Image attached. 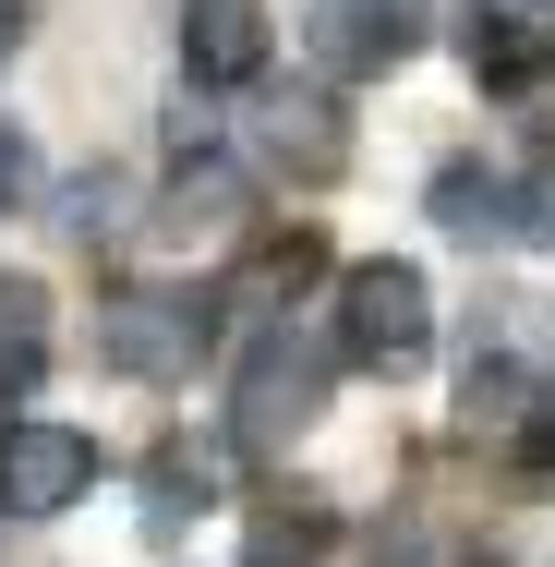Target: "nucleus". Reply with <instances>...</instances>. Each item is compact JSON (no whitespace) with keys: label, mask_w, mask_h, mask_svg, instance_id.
I'll use <instances>...</instances> for the list:
<instances>
[{"label":"nucleus","mask_w":555,"mask_h":567,"mask_svg":"<svg viewBox=\"0 0 555 567\" xmlns=\"http://www.w3.org/2000/svg\"><path fill=\"white\" fill-rule=\"evenodd\" d=\"M206 495H218V458H194V447H169L145 471V519H157V532H169L182 507H206Z\"/></svg>","instance_id":"13"},{"label":"nucleus","mask_w":555,"mask_h":567,"mask_svg":"<svg viewBox=\"0 0 555 567\" xmlns=\"http://www.w3.org/2000/svg\"><path fill=\"white\" fill-rule=\"evenodd\" d=\"M423 339H435V290H423V266L374 254V266L338 278V362L399 374V362H423Z\"/></svg>","instance_id":"1"},{"label":"nucleus","mask_w":555,"mask_h":567,"mask_svg":"<svg viewBox=\"0 0 555 567\" xmlns=\"http://www.w3.org/2000/svg\"><path fill=\"white\" fill-rule=\"evenodd\" d=\"M157 229H169V241H229V229H241V169H218V157H194V169L169 182V206H157Z\"/></svg>","instance_id":"10"},{"label":"nucleus","mask_w":555,"mask_h":567,"mask_svg":"<svg viewBox=\"0 0 555 567\" xmlns=\"http://www.w3.org/2000/svg\"><path fill=\"white\" fill-rule=\"evenodd\" d=\"M73 495H97V435L85 423H0V519H61Z\"/></svg>","instance_id":"3"},{"label":"nucleus","mask_w":555,"mask_h":567,"mask_svg":"<svg viewBox=\"0 0 555 567\" xmlns=\"http://www.w3.org/2000/svg\"><path fill=\"white\" fill-rule=\"evenodd\" d=\"M520 411H532V374H520V362H471V386H459V423H471V435H483V423L507 435Z\"/></svg>","instance_id":"12"},{"label":"nucleus","mask_w":555,"mask_h":567,"mask_svg":"<svg viewBox=\"0 0 555 567\" xmlns=\"http://www.w3.org/2000/svg\"><path fill=\"white\" fill-rule=\"evenodd\" d=\"M315 411H327V350H315V339H290V327H266V339L241 350L229 435H241V447H290Z\"/></svg>","instance_id":"2"},{"label":"nucleus","mask_w":555,"mask_h":567,"mask_svg":"<svg viewBox=\"0 0 555 567\" xmlns=\"http://www.w3.org/2000/svg\"><path fill=\"white\" fill-rule=\"evenodd\" d=\"M254 157H266L278 182H338V169H350V121H338V97H315V85L266 97V110H254Z\"/></svg>","instance_id":"6"},{"label":"nucleus","mask_w":555,"mask_h":567,"mask_svg":"<svg viewBox=\"0 0 555 567\" xmlns=\"http://www.w3.org/2000/svg\"><path fill=\"white\" fill-rule=\"evenodd\" d=\"M97 350H110L133 386H169V374H194V350H206V302H194V290H121L110 315H97Z\"/></svg>","instance_id":"4"},{"label":"nucleus","mask_w":555,"mask_h":567,"mask_svg":"<svg viewBox=\"0 0 555 567\" xmlns=\"http://www.w3.org/2000/svg\"><path fill=\"white\" fill-rule=\"evenodd\" d=\"M182 61H194V85H254L266 73V0H182Z\"/></svg>","instance_id":"8"},{"label":"nucleus","mask_w":555,"mask_h":567,"mask_svg":"<svg viewBox=\"0 0 555 567\" xmlns=\"http://www.w3.org/2000/svg\"><path fill=\"white\" fill-rule=\"evenodd\" d=\"M37 374H49V290L0 278V399H24Z\"/></svg>","instance_id":"11"},{"label":"nucleus","mask_w":555,"mask_h":567,"mask_svg":"<svg viewBox=\"0 0 555 567\" xmlns=\"http://www.w3.org/2000/svg\"><path fill=\"white\" fill-rule=\"evenodd\" d=\"M0 49H12V0H0Z\"/></svg>","instance_id":"15"},{"label":"nucleus","mask_w":555,"mask_h":567,"mask_svg":"<svg viewBox=\"0 0 555 567\" xmlns=\"http://www.w3.org/2000/svg\"><path fill=\"white\" fill-rule=\"evenodd\" d=\"M435 218L459 229V241H520V182L507 169H435Z\"/></svg>","instance_id":"9"},{"label":"nucleus","mask_w":555,"mask_h":567,"mask_svg":"<svg viewBox=\"0 0 555 567\" xmlns=\"http://www.w3.org/2000/svg\"><path fill=\"white\" fill-rule=\"evenodd\" d=\"M24 182H37V145H24V133H12V121H0V206H12V194H24Z\"/></svg>","instance_id":"14"},{"label":"nucleus","mask_w":555,"mask_h":567,"mask_svg":"<svg viewBox=\"0 0 555 567\" xmlns=\"http://www.w3.org/2000/svg\"><path fill=\"white\" fill-rule=\"evenodd\" d=\"M459 49L483 85H532L555 73V0H459Z\"/></svg>","instance_id":"7"},{"label":"nucleus","mask_w":555,"mask_h":567,"mask_svg":"<svg viewBox=\"0 0 555 567\" xmlns=\"http://www.w3.org/2000/svg\"><path fill=\"white\" fill-rule=\"evenodd\" d=\"M423 24H435V0H315V61H327L338 85L399 73L423 49Z\"/></svg>","instance_id":"5"}]
</instances>
